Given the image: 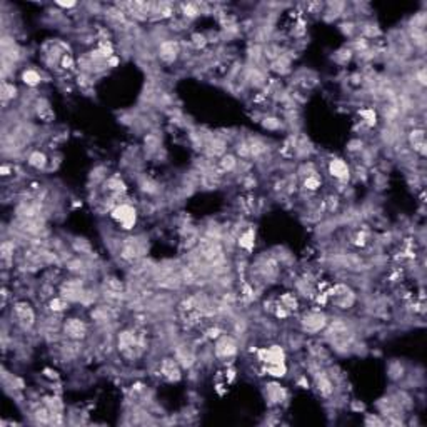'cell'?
Returning <instances> with one entry per match:
<instances>
[{
	"instance_id": "obj_3",
	"label": "cell",
	"mask_w": 427,
	"mask_h": 427,
	"mask_svg": "<svg viewBox=\"0 0 427 427\" xmlns=\"http://www.w3.org/2000/svg\"><path fill=\"white\" fill-rule=\"evenodd\" d=\"M140 349H142V344H140L139 337L134 334L132 331H124L119 334V351L122 352L125 357L129 359H135L137 355L140 354Z\"/></svg>"
},
{
	"instance_id": "obj_6",
	"label": "cell",
	"mask_w": 427,
	"mask_h": 427,
	"mask_svg": "<svg viewBox=\"0 0 427 427\" xmlns=\"http://www.w3.org/2000/svg\"><path fill=\"white\" fill-rule=\"evenodd\" d=\"M259 360H260L264 366L267 364H279V362H285V351L284 347L280 346H270V347H264L259 351L257 354Z\"/></svg>"
},
{
	"instance_id": "obj_1",
	"label": "cell",
	"mask_w": 427,
	"mask_h": 427,
	"mask_svg": "<svg viewBox=\"0 0 427 427\" xmlns=\"http://www.w3.org/2000/svg\"><path fill=\"white\" fill-rule=\"evenodd\" d=\"M329 326V317L326 312L320 311H309L305 312L300 319V327L307 334H319Z\"/></svg>"
},
{
	"instance_id": "obj_11",
	"label": "cell",
	"mask_w": 427,
	"mask_h": 427,
	"mask_svg": "<svg viewBox=\"0 0 427 427\" xmlns=\"http://www.w3.org/2000/svg\"><path fill=\"white\" fill-rule=\"evenodd\" d=\"M314 384L317 390H319V394L324 395V397H331V395L334 394V382H332L331 375H329L327 372L317 371L314 374Z\"/></svg>"
},
{
	"instance_id": "obj_29",
	"label": "cell",
	"mask_w": 427,
	"mask_h": 427,
	"mask_svg": "<svg viewBox=\"0 0 427 427\" xmlns=\"http://www.w3.org/2000/svg\"><path fill=\"white\" fill-rule=\"evenodd\" d=\"M264 127L265 129H270V130H274V129H279L280 127V120L276 119V117H269V119H264Z\"/></svg>"
},
{
	"instance_id": "obj_16",
	"label": "cell",
	"mask_w": 427,
	"mask_h": 427,
	"mask_svg": "<svg viewBox=\"0 0 427 427\" xmlns=\"http://www.w3.org/2000/svg\"><path fill=\"white\" fill-rule=\"evenodd\" d=\"M239 247L247 250V252H252L254 250V245H256V230L254 229H247L245 232L241 234V237H239Z\"/></svg>"
},
{
	"instance_id": "obj_22",
	"label": "cell",
	"mask_w": 427,
	"mask_h": 427,
	"mask_svg": "<svg viewBox=\"0 0 427 427\" xmlns=\"http://www.w3.org/2000/svg\"><path fill=\"white\" fill-rule=\"evenodd\" d=\"M15 95H17V87H15L14 84H10V82L3 80L2 82V93H0L3 104H7L9 100H12Z\"/></svg>"
},
{
	"instance_id": "obj_21",
	"label": "cell",
	"mask_w": 427,
	"mask_h": 427,
	"mask_svg": "<svg viewBox=\"0 0 427 427\" xmlns=\"http://www.w3.org/2000/svg\"><path fill=\"white\" fill-rule=\"evenodd\" d=\"M247 144L250 149V157H260V155L267 150V146H265L260 139H250L247 140Z\"/></svg>"
},
{
	"instance_id": "obj_17",
	"label": "cell",
	"mask_w": 427,
	"mask_h": 427,
	"mask_svg": "<svg viewBox=\"0 0 427 427\" xmlns=\"http://www.w3.org/2000/svg\"><path fill=\"white\" fill-rule=\"evenodd\" d=\"M175 359H177V362L182 367H186V369L192 367V364H194V360H195L194 354H192V352L187 347L177 349V352H175Z\"/></svg>"
},
{
	"instance_id": "obj_30",
	"label": "cell",
	"mask_w": 427,
	"mask_h": 427,
	"mask_svg": "<svg viewBox=\"0 0 427 427\" xmlns=\"http://www.w3.org/2000/svg\"><path fill=\"white\" fill-rule=\"evenodd\" d=\"M184 14H186V17H195L199 14V10L194 3H187V5H184Z\"/></svg>"
},
{
	"instance_id": "obj_4",
	"label": "cell",
	"mask_w": 427,
	"mask_h": 427,
	"mask_svg": "<svg viewBox=\"0 0 427 427\" xmlns=\"http://www.w3.org/2000/svg\"><path fill=\"white\" fill-rule=\"evenodd\" d=\"M237 340L232 335L222 334L221 337L215 340L214 346V354L217 359H232L237 354Z\"/></svg>"
},
{
	"instance_id": "obj_26",
	"label": "cell",
	"mask_w": 427,
	"mask_h": 427,
	"mask_svg": "<svg viewBox=\"0 0 427 427\" xmlns=\"http://www.w3.org/2000/svg\"><path fill=\"white\" fill-rule=\"evenodd\" d=\"M320 184H322V180H320V177L317 174L307 175V177L304 179V187L307 190H317L320 187Z\"/></svg>"
},
{
	"instance_id": "obj_33",
	"label": "cell",
	"mask_w": 427,
	"mask_h": 427,
	"mask_svg": "<svg viewBox=\"0 0 427 427\" xmlns=\"http://www.w3.org/2000/svg\"><path fill=\"white\" fill-rule=\"evenodd\" d=\"M58 7H64V9H70V7H75V2H57Z\"/></svg>"
},
{
	"instance_id": "obj_20",
	"label": "cell",
	"mask_w": 427,
	"mask_h": 427,
	"mask_svg": "<svg viewBox=\"0 0 427 427\" xmlns=\"http://www.w3.org/2000/svg\"><path fill=\"white\" fill-rule=\"evenodd\" d=\"M22 80H23V84L29 85V87H37V85L42 82V77L35 69H25L22 72Z\"/></svg>"
},
{
	"instance_id": "obj_9",
	"label": "cell",
	"mask_w": 427,
	"mask_h": 427,
	"mask_svg": "<svg viewBox=\"0 0 427 427\" xmlns=\"http://www.w3.org/2000/svg\"><path fill=\"white\" fill-rule=\"evenodd\" d=\"M64 332L69 339L80 340L87 335V324L80 319H67L64 322Z\"/></svg>"
},
{
	"instance_id": "obj_12",
	"label": "cell",
	"mask_w": 427,
	"mask_h": 427,
	"mask_svg": "<svg viewBox=\"0 0 427 427\" xmlns=\"http://www.w3.org/2000/svg\"><path fill=\"white\" fill-rule=\"evenodd\" d=\"M329 174L337 180H347L351 175V169L344 159H332L329 162Z\"/></svg>"
},
{
	"instance_id": "obj_2",
	"label": "cell",
	"mask_w": 427,
	"mask_h": 427,
	"mask_svg": "<svg viewBox=\"0 0 427 427\" xmlns=\"http://www.w3.org/2000/svg\"><path fill=\"white\" fill-rule=\"evenodd\" d=\"M112 219L117 222L124 230L134 229L137 224V210L130 204H120L112 210Z\"/></svg>"
},
{
	"instance_id": "obj_28",
	"label": "cell",
	"mask_w": 427,
	"mask_h": 427,
	"mask_svg": "<svg viewBox=\"0 0 427 427\" xmlns=\"http://www.w3.org/2000/svg\"><path fill=\"white\" fill-rule=\"evenodd\" d=\"M65 307H67V300H65L64 297H56V299L50 300V311L62 312Z\"/></svg>"
},
{
	"instance_id": "obj_27",
	"label": "cell",
	"mask_w": 427,
	"mask_h": 427,
	"mask_svg": "<svg viewBox=\"0 0 427 427\" xmlns=\"http://www.w3.org/2000/svg\"><path fill=\"white\" fill-rule=\"evenodd\" d=\"M221 167L224 172H232L234 169L237 167V160L234 155H229V154H224L222 155V160H221Z\"/></svg>"
},
{
	"instance_id": "obj_25",
	"label": "cell",
	"mask_w": 427,
	"mask_h": 427,
	"mask_svg": "<svg viewBox=\"0 0 427 427\" xmlns=\"http://www.w3.org/2000/svg\"><path fill=\"white\" fill-rule=\"evenodd\" d=\"M209 154L214 155V157H219V155H224L225 154V144L222 140L215 139L212 142L209 144Z\"/></svg>"
},
{
	"instance_id": "obj_19",
	"label": "cell",
	"mask_w": 427,
	"mask_h": 427,
	"mask_svg": "<svg viewBox=\"0 0 427 427\" xmlns=\"http://www.w3.org/2000/svg\"><path fill=\"white\" fill-rule=\"evenodd\" d=\"M27 162H29V166L30 167H34V169H44V167L47 166V162H49V160H47V155L44 154V152H40V150H34L32 154L29 155V159H27Z\"/></svg>"
},
{
	"instance_id": "obj_24",
	"label": "cell",
	"mask_w": 427,
	"mask_h": 427,
	"mask_svg": "<svg viewBox=\"0 0 427 427\" xmlns=\"http://www.w3.org/2000/svg\"><path fill=\"white\" fill-rule=\"evenodd\" d=\"M45 406L47 409L50 410V414H62V409H64V404H62V401L58 397H47L45 399Z\"/></svg>"
},
{
	"instance_id": "obj_7",
	"label": "cell",
	"mask_w": 427,
	"mask_h": 427,
	"mask_svg": "<svg viewBox=\"0 0 427 427\" xmlns=\"http://www.w3.org/2000/svg\"><path fill=\"white\" fill-rule=\"evenodd\" d=\"M14 312H15V317H17L19 324H20L23 329H30L34 326L35 314H34V309L30 307V304L17 302L14 305Z\"/></svg>"
},
{
	"instance_id": "obj_13",
	"label": "cell",
	"mask_w": 427,
	"mask_h": 427,
	"mask_svg": "<svg viewBox=\"0 0 427 427\" xmlns=\"http://www.w3.org/2000/svg\"><path fill=\"white\" fill-rule=\"evenodd\" d=\"M120 256H122L124 259H127V260H135V259L144 256V245L140 244L137 239H127V242H125L124 247H122Z\"/></svg>"
},
{
	"instance_id": "obj_10",
	"label": "cell",
	"mask_w": 427,
	"mask_h": 427,
	"mask_svg": "<svg viewBox=\"0 0 427 427\" xmlns=\"http://www.w3.org/2000/svg\"><path fill=\"white\" fill-rule=\"evenodd\" d=\"M287 389L277 382H267L265 384V397L270 404H282L287 401Z\"/></svg>"
},
{
	"instance_id": "obj_5",
	"label": "cell",
	"mask_w": 427,
	"mask_h": 427,
	"mask_svg": "<svg viewBox=\"0 0 427 427\" xmlns=\"http://www.w3.org/2000/svg\"><path fill=\"white\" fill-rule=\"evenodd\" d=\"M160 374L167 382H179L182 379V366L175 357H166L160 360Z\"/></svg>"
},
{
	"instance_id": "obj_18",
	"label": "cell",
	"mask_w": 427,
	"mask_h": 427,
	"mask_svg": "<svg viewBox=\"0 0 427 427\" xmlns=\"http://www.w3.org/2000/svg\"><path fill=\"white\" fill-rule=\"evenodd\" d=\"M264 371L267 372V375H270V377L282 379V377H285V374H287V366H285V362L267 364V366L264 367Z\"/></svg>"
},
{
	"instance_id": "obj_32",
	"label": "cell",
	"mask_w": 427,
	"mask_h": 427,
	"mask_svg": "<svg viewBox=\"0 0 427 427\" xmlns=\"http://www.w3.org/2000/svg\"><path fill=\"white\" fill-rule=\"evenodd\" d=\"M222 335V331L219 327H214V329H209V331H207V337H210V339H219Z\"/></svg>"
},
{
	"instance_id": "obj_15",
	"label": "cell",
	"mask_w": 427,
	"mask_h": 427,
	"mask_svg": "<svg viewBox=\"0 0 427 427\" xmlns=\"http://www.w3.org/2000/svg\"><path fill=\"white\" fill-rule=\"evenodd\" d=\"M409 144L417 154L426 155V134L422 129H414V130H410Z\"/></svg>"
},
{
	"instance_id": "obj_14",
	"label": "cell",
	"mask_w": 427,
	"mask_h": 427,
	"mask_svg": "<svg viewBox=\"0 0 427 427\" xmlns=\"http://www.w3.org/2000/svg\"><path fill=\"white\" fill-rule=\"evenodd\" d=\"M179 54H180V47L177 42L174 40H166L159 47V57L162 58L164 62H169V64L177 58Z\"/></svg>"
},
{
	"instance_id": "obj_8",
	"label": "cell",
	"mask_w": 427,
	"mask_h": 427,
	"mask_svg": "<svg viewBox=\"0 0 427 427\" xmlns=\"http://www.w3.org/2000/svg\"><path fill=\"white\" fill-rule=\"evenodd\" d=\"M199 247H201V254L205 260L217 262L222 259V247L215 239H204Z\"/></svg>"
},
{
	"instance_id": "obj_23",
	"label": "cell",
	"mask_w": 427,
	"mask_h": 427,
	"mask_svg": "<svg viewBox=\"0 0 427 427\" xmlns=\"http://www.w3.org/2000/svg\"><path fill=\"white\" fill-rule=\"evenodd\" d=\"M37 113H38V117H42V119L45 120V122H50V119L54 117L52 109H50V105L47 104L45 100H38V104H37Z\"/></svg>"
},
{
	"instance_id": "obj_31",
	"label": "cell",
	"mask_w": 427,
	"mask_h": 427,
	"mask_svg": "<svg viewBox=\"0 0 427 427\" xmlns=\"http://www.w3.org/2000/svg\"><path fill=\"white\" fill-rule=\"evenodd\" d=\"M60 64H62V67H64V69H72L74 67V58L70 57L69 54H64V56H62Z\"/></svg>"
}]
</instances>
